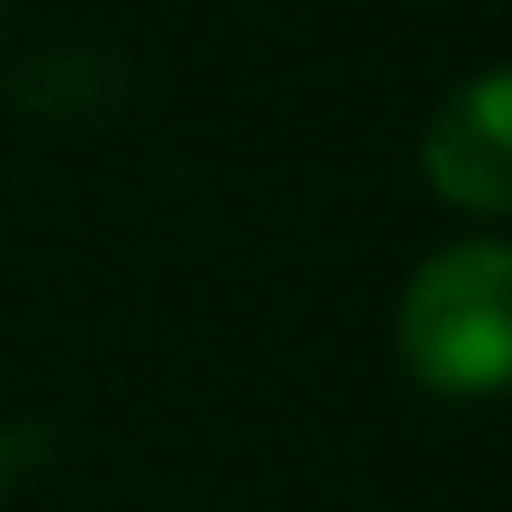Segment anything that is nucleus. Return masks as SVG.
I'll use <instances>...</instances> for the list:
<instances>
[{
    "label": "nucleus",
    "instance_id": "obj_1",
    "mask_svg": "<svg viewBox=\"0 0 512 512\" xmlns=\"http://www.w3.org/2000/svg\"><path fill=\"white\" fill-rule=\"evenodd\" d=\"M400 362L437 400L512 392V241H452L407 279Z\"/></svg>",
    "mask_w": 512,
    "mask_h": 512
},
{
    "label": "nucleus",
    "instance_id": "obj_2",
    "mask_svg": "<svg viewBox=\"0 0 512 512\" xmlns=\"http://www.w3.org/2000/svg\"><path fill=\"white\" fill-rule=\"evenodd\" d=\"M422 174L452 211L505 219L512 211V68L467 76L422 136Z\"/></svg>",
    "mask_w": 512,
    "mask_h": 512
},
{
    "label": "nucleus",
    "instance_id": "obj_3",
    "mask_svg": "<svg viewBox=\"0 0 512 512\" xmlns=\"http://www.w3.org/2000/svg\"><path fill=\"white\" fill-rule=\"evenodd\" d=\"M0 490H8V437H0Z\"/></svg>",
    "mask_w": 512,
    "mask_h": 512
},
{
    "label": "nucleus",
    "instance_id": "obj_4",
    "mask_svg": "<svg viewBox=\"0 0 512 512\" xmlns=\"http://www.w3.org/2000/svg\"><path fill=\"white\" fill-rule=\"evenodd\" d=\"M0 8H8V0H0Z\"/></svg>",
    "mask_w": 512,
    "mask_h": 512
}]
</instances>
